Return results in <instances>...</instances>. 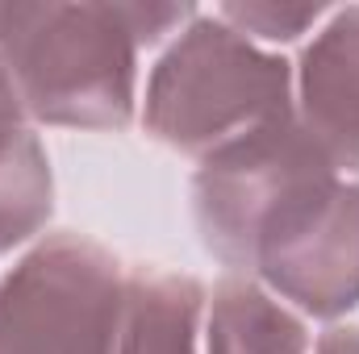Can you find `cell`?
<instances>
[{
	"mask_svg": "<svg viewBox=\"0 0 359 354\" xmlns=\"http://www.w3.org/2000/svg\"><path fill=\"white\" fill-rule=\"evenodd\" d=\"M0 63L38 129L138 121L142 46L121 0H0Z\"/></svg>",
	"mask_w": 359,
	"mask_h": 354,
	"instance_id": "cell-1",
	"label": "cell"
},
{
	"mask_svg": "<svg viewBox=\"0 0 359 354\" xmlns=\"http://www.w3.org/2000/svg\"><path fill=\"white\" fill-rule=\"evenodd\" d=\"M288 113L292 59L255 46L217 13L201 8L155 55L138 96L147 138L196 163Z\"/></svg>",
	"mask_w": 359,
	"mask_h": 354,
	"instance_id": "cell-2",
	"label": "cell"
},
{
	"mask_svg": "<svg viewBox=\"0 0 359 354\" xmlns=\"http://www.w3.org/2000/svg\"><path fill=\"white\" fill-rule=\"evenodd\" d=\"M126 271L104 242L46 229L0 275V354H113Z\"/></svg>",
	"mask_w": 359,
	"mask_h": 354,
	"instance_id": "cell-3",
	"label": "cell"
},
{
	"mask_svg": "<svg viewBox=\"0 0 359 354\" xmlns=\"http://www.w3.org/2000/svg\"><path fill=\"white\" fill-rule=\"evenodd\" d=\"M247 275L309 325H339L359 309V179L322 176L297 187L251 246Z\"/></svg>",
	"mask_w": 359,
	"mask_h": 354,
	"instance_id": "cell-4",
	"label": "cell"
},
{
	"mask_svg": "<svg viewBox=\"0 0 359 354\" xmlns=\"http://www.w3.org/2000/svg\"><path fill=\"white\" fill-rule=\"evenodd\" d=\"M334 171L339 167L322 155V146L301 129L292 113L217 146L196 163L188 183L192 225L205 255L230 275H247L251 246L271 213L297 187Z\"/></svg>",
	"mask_w": 359,
	"mask_h": 354,
	"instance_id": "cell-5",
	"label": "cell"
},
{
	"mask_svg": "<svg viewBox=\"0 0 359 354\" xmlns=\"http://www.w3.org/2000/svg\"><path fill=\"white\" fill-rule=\"evenodd\" d=\"M292 117L359 179V4H339L292 59Z\"/></svg>",
	"mask_w": 359,
	"mask_h": 354,
	"instance_id": "cell-6",
	"label": "cell"
},
{
	"mask_svg": "<svg viewBox=\"0 0 359 354\" xmlns=\"http://www.w3.org/2000/svg\"><path fill=\"white\" fill-rule=\"evenodd\" d=\"M55 217L50 155L0 63V259L21 255Z\"/></svg>",
	"mask_w": 359,
	"mask_h": 354,
	"instance_id": "cell-7",
	"label": "cell"
},
{
	"mask_svg": "<svg viewBox=\"0 0 359 354\" xmlns=\"http://www.w3.org/2000/svg\"><path fill=\"white\" fill-rule=\"evenodd\" d=\"M209 288L159 263L126 271V300L113 354H201Z\"/></svg>",
	"mask_w": 359,
	"mask_h": 354,
	"instance_id": "cell-8",
	"label": "cell"
},
{
	"mask_svg": "<svg viewBox=\"0 0 359 354\" xmlns=\"http://www.w3.org/2000/svg\"><path fill=\"white\" fill-rule=\"evenodd\" d=\"M313 334L301 313L251 275H222L205 304L201 354H309Z\"/></svg>",
	"mask_w": 359,
	"mask_h": 354,
	"instance_id": "cell-9",
	"label": "cell"
},
{
	"mask_svg": "<svg viewBox=\"0 0 359 354\" xmlns=\"http://www.w3.org/2000/svg\"><path fill=\"white\" fill-rule=\"evenodd\" d=\"M230 29L251 38L264 50L305 46L309 34L330 17V4H292V0H226L213 8Z\"/></svg>",
	"mask_w": 359,
	"mask_h": 354,
	"instance_id": "cell-10",
	"label": "cell"
},
{
	"mask_svg": "<svg viewBox=\"0 0 359 354\" xmlns=\"http://www.w3.org/2000/svg\"><path fill=\"white\" fill-rule=\"evenodd\" d=\"M309 354H359V325L355 321L326 325V334L313 338V351Z\"/></svg>",
	"mask_w": 359,
	"mask_h": 354,
	"instance_id": "cell-11",
	"label": "cell"
}]
</instances>
